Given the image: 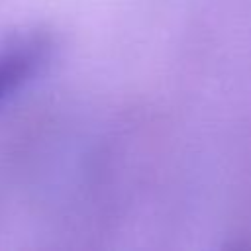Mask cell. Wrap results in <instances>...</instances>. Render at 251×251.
Instances as JSON below:
<instances>
[{
	"instance_id": "cell-1",
	"label": "cell",
	"mask_w": 251,
	"mask_h": 251,
	"mask_svg": "<svg viewBox=\"0 0 251 251\" xmlns=\"http://www.w3.org/2000/svg\"><path fill=\"white\" fill-rule=\"evenodd\" d=\"M43 45L35 39H24L0 49V100L16 90L37 67Z\"/></svg>"
}]
</instances>
